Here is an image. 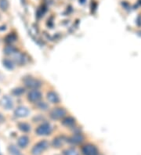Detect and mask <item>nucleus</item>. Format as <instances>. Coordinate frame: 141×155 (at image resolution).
Wrapping results in <instances>:
<instances>
[{
    "label": "nucleus",
    "mask_w": 141,
    "mask_h": 155,
    "mask_svg": "<svg viewBox=\"0 0 141 155\" xmlns=\"http://www.w3.org/2000/svg\"><path fill=\"white\" fill-rule=\"evenodd\" d=\"M48 147H49V143L46 140H42L35 145L32 150V153L33 155H41L42 153Z\"/></svg>",
    "instance_id": "1"
},
{
    "label": "nucleus",
    "mask_w": 141,
    "mask_h": 155,
    "mask_svg": "<svg viewBox=\"0 0 141 155\" xmlns=\"http://www.w3.org/2000/svg\"><path fill=\"white\" fill-rule=\"evenodd\" d=\"M35 132L39 136H47L52 132V127L50 124L44 123L41 126H39L35 130Z\"/></svg>",
    "instance_id": "2"
},
{
    "label": "nucleus",
    "mask_w": 141,
    "mask_h": 155,
    "mask_svg": "<svg viewBox=\"0 0 141 155\" xmlns=\"http://www.w3.org/2000/svg\"><path fill=\"white\" fill-rule=\"evenodd\" d=\"M24 84L26 86L29 87V88L32 89H37L41 85V82H39V80L35 79V78L32 77L26 78L24 80Z\"/></svg>",
    "instance_id": "3"
},
{
    "label": "nucleus",
    "mask_w": 141,
    "mask_h": 155,
    "mask_svg": "<svg viewBox=\"0 0 141 155\" xmlns=\"http://www.w3.org/2000/svg\"><path fill=\"white\" fill-rule=\"evenodd\" d=\"M65 114H66V111L64 108H60V107L54 108L50 113V115L53 118L57 119V120L64 118Z\"/></svg>",
    "instance_id": "4"
},
{
    "label": "nucleus",
    "mask_w": 141,
    "mask_h": 155,
    "mask_svg": "<svg viewBox=\"0 0 141 155\" xmlns=\"http://www.w3.org/2000/svg\"><path fill=\"white\" fill-rule=\"evenodd\" d=\"M42 94L40 91H39L38 89H32L28 93L27 95V98L30 101H32L33 103L38 102V101L41 99Z\"/></svg>",
    "instance_id": "5"
},
{
    "label": "nucleus",
    "mask_w": 141,
    "mask_h": 155,
    "mask_svg": "<svg viewBox=\"0 0 141 155\" xmlns=\"http://www.w3.org/2000/svg\"><path fill=\"white\" fill-rule=\"evenodd\" d=\"M82 152L84 155H95L97 154V148L94 145L87 144L82 147Z\"/></svg>",
    "instance_id": "6"
},
{
    "label": "nucleus",
    "mask_w": 141,
    "mask_h": 155,
    "mask_svg": "<svg viewBox=\"0 0 141 155\" xmlns=\"http://www.w3.org/2000/svg\"><path fill=\"white\" fill-rule=\"evenodd\" d=\"M0 103L2 105V107H4L5 109L6 110H10L14 107V103L12 99L8 96H4L0 100Z\"/></svg>",
    "instance_id": "7"
},
{
    "label": "nucleus",
    "mask_w": 141,
    "mask_h": 155,
    "mask_svg": "<svg viewBox=\"0 0 141 155\" xmlns=\"http://www.w3.org/2000/svg\"><path fill=\"white\" fill-rule=\"evenodd\" d=\"M28 114H29V110L27 109L26 107H24V106H20L14 111L15 116L17 117V118H24V117L27 116Z\"/></svg>",
    "instance_id": "8"
},
{
    "label": "nucleus",
    "mask_w": 141,
    "mask_h": 155,
    "mask_svg": "<svg viewBox=\"0 0 141 155\" xmlns=\"http://www.w3.org/2000/svg\"><path fill=\"white\" fill-rule=\"evenodd\" d=\"M83 140H84V137H83V136H82V134H79V133L73 135L70 138V143H72V144H81Z\"/></svg>",
    "instance_id": "9"
},
{
    "label": "nucleus",
    "mask_w": 141,
    "mask_h": 155,
    "mask_svg": "<svg viewBox=\"0 0 141 155\" xmlns=\"http://www.w3.org/2000/svg\"><path fill=\"white\" fill-rule=\"evenodd\" d=\"M48 100L53 103H57L60 101L59 96L54 92H50L47 94Z\"/></svg>",
    "instance_id": "10"
},
{
    "label": "nucleus",
    "mask_w": 141,
    "mask_h": 155,
    "mask_svg": "<svg viewBox=\"0 0 141 155\" xmlns=\"http://www.w3.org/2000/svg\"><path fill=\"white\" fill-rule=\"evenodd\" d=\"M29 143V139L28 137L26 136H22L18 139V141H17V144H18V146L20 147H22V148H24L27 146V144Z\"/></svg>",
    "instance_id": "11"
},
{
    "label": "nucleus",
    "mask_w": 141,
    "mask_h": 155,
    "mask_svg": "<svg viewBox=\"0 0 141 155\" xmlns=\"http://www.w3.org/2000/svg\"><path fill=\"white\" fill-rule=\"evenodd\" d=\"M13 55H14V60L16 61V63L21 64L24 62V58L23 54H21L20 52H16Z\"/></svg>",
    "instance_id": "12"
},
{
    "label": "nucleus",
    "mask_w": 141,
    "mask_h": 155,
    "mask_svg": "<svg viewBox=\"0 0 141 155\" xmlns=\"http://www.w3.org/2000/svg\"><path fill=\"white\" fill-rule=\"evenodd\" d=\"M64 139L63 137H57L56 139H53V145L54 147H57V148H59L60 146L64 144Z\"/></svg>",
    "instance_id": "13"
},
{
    "label": "nucleus",
    "mask_w": 141,
    "mask_h": 155,
    "mask_svg": "<svg viewBox=\"0 0 141 155\" xmlns=\"http://www.w3.org/2000/svg\"><path fill=\"white\" fill-rule=\"evenodd\" d=\"M18 127L21 131H23V132H29L30 129H31V126H30L28 124L25 123V122H22V123L19 124Z\"/></svg>",
    "instance_id": "14"
},
{
    "label": "nucleus",
    "mask_w": 141,
    "mask_h": 155,
    "mask_svg": "<svg viewBox=\"0 0 141 155\" xmlns=\"http://www.w3.org/2000/svg\"><path fill=\"white\" fill-rule=\"evenodd\" d=\"M64 155H79L78 152L74 148H69L67 149L64 151Z\"/></svg>",
    "instance_id": "15"
},
{
    "label": "nucleus",
    "mask_w": 141,
    "mask_h": 155,
    "mask_svg": "<svg viewBox=\"0 0 141 155\" xmlns=\"http://www.w3.org/2000/svg\"><path fill=\"white\" fill-rule=\"evenodd\" d=\"M9 151L13 155H21V152H20V151L17 149V147L15 146H13V145L9 146Z\"/></svg>",
    "instance_id": "16"
},
{
    "label": "nucleus",
    "mask_w": 141,
    "mask_h": 155,
    "mask_svg": "<svg viewBox=\"0 0 141 155\" xmlns=\"http://www.w3.org/2000/svg\"><path fill=\"white\" fill-rule=\"evenodd\" d=\"M9 7V2L7 0H0V9L2 10H6Z\"/></svg>",
    "instance_id": "17"
},
{
    "label": "nucleus",
    "mask_w": 141,
    "mask_h": 155,
    "mask_svg": "<svg viewBox=\"0 0 141 155\" xmlns=\"http://www.w3.org/2000/svg\"><path fill=\"white\" fill-rule=\"evenodd\" d=\"M3 64H4V66L8 69H14V64H13V62H12L11 60H5L4 61H3Z\"/></svg>",
    "instance_id": "18"
},
{
    "label": "nucleus",
    "mask_w": 141,
    "mask_h": 155,
    "mask_svg": "<svg viewBox=\"0 0 141 155\" xmlns=\"http://www.w3.org/2000/svg\"><path fill=\"white\" fill-rule=\"evenodd\" d=\"M4 52H6V54H9V55H13L14 53L17 52L16 49L13 47V46H8L4 50Z\"/></svg>",
    "instance_id": "19"
},
{
    "label": "nucleus",
    "mask_w": 141,
    "mask_h": 155,
    "mask_svg": "<svg viewBox=\"0 0 141 155\" xmlns=\"http://www.w3.org/2000/svg\"><path fill=\"white\" fill-rule=\"evenodd\" d=\"M63 123H64L66 126H72L73 125L75 124V120H74L72 118L69 117V118H66L64 121H63Z\"/></svg>",
    "instance_id": "20"
},
{
    "label": "nucleus",
    "mask_w": 141,
    "mask_h": 155,
    "mask_svg": "<svg viewBox=\"0 0 141 155\" xmlns=\"http://www.w3.org/2000/svg\"><path fill=\"white\" fill-rule=\"evenodd\" d=\"M14 34H9V36L6 37V42H14L15 41V39H16V38H12V37L14 36Z\"/></svg>",
    "instance_id": "21"
},
{
    "label": "nucleus",
    "mask_w": 141,
    "mask_h": 155,
    "mask_svg": "<svg viewBox=\"0 0 141 155\" xmlns=\"http://www.w3.org/2000/svg\"><path fill=\"white\" fill-rule=\"evenodd\" d=\"M21 89V88H19V89H14V91H13V93H14V95H20V94H21L22 93H24V91L20 92Z\"/></svg>",
    "instance_id": "22"
},
{
    "label": "nucleus",
    "mask_w": 141,
    "mask_h": 155,
    "mask_svg": "<svg viewBox=\"0 0 141 155\" xmlns=\"http://www.w3.org/2000/svg\"><path fill=\"white\" fill-rule=\"evenodd\" d=\"M2 121H3V117H2V114H0V122H2Z\"/></svg>",
    "instance_id": "23"
},
{
    "label": "nucleus",
    "mask_w": 141,
    "mask_h": 155,
    "mask_svg": "<svg viewBox=\"0 0 141 155\" xmlns=\"http://www.w3.org/2000/svg\"><path fill=\"white\" fill-rule=\"evenodd\" d=\"M95 155H100V154H95Z\"/></svg>",
    "instance_id": "24"
},
{
    "label": "nucleus",
    "mask_w": 141,
    "mask_h": 155,
    "mask_svg": "<svg viewBox=\"0 0 141 155\" xmlns=\"http://www.w3.org/2000/svg\"><path fill=\"white\" fill-rule=\"evenodd\" d=\"M0 155H1V154H0Z\"/></svg>",
    "instance_id": "25"
}]
</instances>
